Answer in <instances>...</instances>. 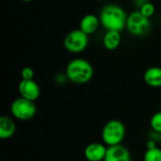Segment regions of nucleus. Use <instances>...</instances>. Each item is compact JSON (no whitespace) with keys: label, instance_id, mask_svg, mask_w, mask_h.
Instances as JSON below:
<instances>
[{"label":"nucleus","instance_id":"10","mask_svg":"<svg viewBox=\"0 0 161 161\" xmlns=\"http://www.w3.org/2000/svg\"><path fill=\"white\" fill-rule=\"evenodd\" d=\"M100 24V19L95 14H86L80 20L79 29L87 35H92L96 32Z\"/></svg>","mask_w":161,"mask_h":161},{"label":"nucleus","instance_id":"15","mask_svg":"<svg viewBox=\"0 0 161 161\" xmlns=\"http://www.w3.org/2000/svg\"><path fill=\"white\" fill-rule=\"evenodd\" d=\"M150 126L156 133L161 134V111L155 113L150 120Z\"/></svg>","mask_w":161,"mask_h":161},{"label":"nucleus","instance_id":"21","mask_svg":"<svg viewBox=\"0 0 161 161\" xmlns=\"http://www.w3.org/2000/svg\"><path fill=\"white\" fill-rule=\"evenodd\" d=\"M95 1H98V2H103V1H106V0H95Z\"/></svg>","mask_w":161,"mask_h":161},{"label":"nucleus","instance_id":"16","mask_svg":"<svg viewBox=\"0 0 161 161\" xmlns=\"http://www.w3.org/2000/svg\"><path fill=\"white\" fill-rule=\"evenodd\" d=\"M139 10L141 11L142 14H143L145 17H147V18L150 19L151 17L154 16V14L156 12V7H155V5L153 3L148 2L145 5H143Z\"/></svg>","mask_w":161,"mask_h":161},{"label":"nucleus","instance_id":"2","mask_svg":"<svg viewBox=\"0 0 161 161\" xmlns=\"http://www.w3.org/2000/svg\"><path fill=\"white\" fill-rule=\"evenodd\" d=\"M93 67L85 58H75L71 60L65 71L68 80L78 85L90 82L93 77Z\"/></svg>","mask_w":161,"mask_h":161},{"label":"nucleus","instance_id":"3","mask_svg":"<svg viewBox=\"0 0 161 161\" xmlns=\"http://www.w3.org/2000/svg\"><path fill=\"white\" fill-rule=\"evenodd\" d=\"M125 126L119 120H110L103 127L102 141L108 146L122 144L125 137Z\"/></svg>","mask_w":161,"mask_h":161},{"label":"nucleus","instance_id":"12","mask_svg":"<svg viewBox=\"0 0 161 161\" xmlns=\"http://www.w3.org/2000/svg\"><path fill=\"white\" fill-rule=\"evenodd\" d=\"M16 132V125L12 119L8 116L0 118V139L8 140Z\"/></svg>","mask_w":161,"mask_h":161},{"label":"nucleus","instance_id":"14","mask_svg":"<svg viewBox=\"0 0 161 161\" xmlns=\"http://www.w3.org/2000/svg\"><path fill=\"white\" fill-rule=\"evenodd\" d=\"M144 161H161V149L158 147L153 149H147L144 156Z\"/></svg>","mask_w":161,"mask_h":161},{"label":"nucleus","instance_id":"4","mask_svg":"<svg viewBox=\"0 0 161 161\" xmlns=\"http://www.w3.org/2000/svg\"><path fill=\"white\" fill-rule=\"evenodd\" d=\"M125 28L131 35L142 37L151 31L152 24L150 19L142 14L140 10H135L128 15Z\"/></svg>","mask_w":161,"mask_h":161},{"label":"nucleus","instance_id":"20","mask_svg":"<svg viewBox=\"0 0 161 161\" xmlns=\"http://www.w3.org/2000/svg\"><path fill=\"white\" fill-rule=\"evenodd\" d=\"M21 1H23V2H31L33 0H21Z\"/></svg>","mask_w":161,"mask_h":161},{"label":"nucleus","instance_id":"18","mask_svg":"<svg viewBox=\"0 0 161 161\" xmlns=\"http://www.w3.org/2000/svg\"><path fill=\"white\" fill-rule=\"evenodd\" d=\"M148 2H150L149 0H133V4L135 5V6H137L138 8H139V9L143 6V5H145L146 3H148Z\"/></svg>","mask_w":161,"mask_h":161},{"label":"nucleus","instance_id":"9","mask_svg":"<svg viewBox=\"0 0 161 161\" xmlns=\"http://www.w3.org/2000/svg\"><path fill=\"white\" fill-rule=\"evenodd\" d=\"M104 161H131L129 150L123 144L108 147Z\"/></svg>","mask_w":161,"mask_h":161},{"label":"nucleus","instance_id":"5","mask_svg":"<svg viewBox=\"0 0 161 161\" xmlns=\"http://www.w3.org/2000/svg\"><path fill=\"white\" fill-rule=\"evenodd\" d=\"M10 113L17 120L28 121L36 115L37 107L33 101H29L20 96L11 103Z\"/></svg>","mask_w":161,"mask_h":161},{"label":"nucleus","instance_id":"11","mask_svg":"<svg viewBox=\"0 0 161 161\" xmlns=\"http://www.w3.org/2000/svg\"><path fill=\"white\" fill-rule=\"evenodd\" d=\"M144 82L152 88H161V67L148 68L143 75Z\"/></svg>","mask_w":161,"mask_h":161},{"label":"nucleus","instance_id":"17","mask_svg":"<svg viewBox=\"0 0 161 161\" xmlns=\"http://www.w3.org/2000/svg\"><path fill=\"white\" fill-rule=\"evenodd\" d=\"M21 77L23 80H32L34 77V71L30 67H25L21 71Z\"/></svg>","mask_w":161,"mask_h":161},{"label":"nucleus","instance_id":"8","mask_svg":"<svg viewBox=\"0 0 161 161\" xmlns=\"http://www.w3.org/2000/svg\"><path fill=\"white\" fill-rule=\"evenodd\" d=\"M108 146L105 143L92 142L84 149V157L88 161H104Z\"/></svg>","mask_w":161,"mask_h":161},{"label":"nucleus","instance_id":"1","mask_svg":"<svg viewBox=\"0 0 161 161\" xmlns=\"http://www.w3.org/2000/svg\"><path fill=\"white\" fill-rule=\"evenodd\" d=\"M128 15L119 5L108 4L100 11L99 19L101 25L107 30L122 32L126 27Z\"/></svg>","mask_w":161,"mask_h":161},{"label":"nucleus","instance_id":"22","mask_svg":"<svg viewBox=\"0 0 161 161\" xmlns=\"http://www.w3.org/2000/svg\"><path fill=\"white\" fill-rule=\"evenodd\" d=\"M159 142H160V144H161V134H160V137H159Z\"/></svg>","mask_w":161,"mask_h":161},{"label":"nucleus","instance_id":"13","mask_svg":"<svg viewBox=\"0 0 161 161\" xmlns=\"http://www.w3.org/2000/svg\"><path fill=\"white\" fill-rule=\"evenodd\" d=\"M122 42L121 32L113 31V30H107L103 37V45L107 50L113 51L117 49Z\"/></svg>","mask_w":161,"mask_h":161},{"label":"nucleus","instance_id":"7","mask_svg":"<svg viewBox=\"0 0 161 161\" xmlns=\"http://www.w3.org/2000/svg\"><path fill=\"white\" fill-rule=\"evenodd\" d=\"M20 96L29 101L35 102L41 94V89L39 84L32 80H21L18 86Z\"/></svg>","mask_w":161,"mask_h":161},{"label":"nucleus","instance_id":"6","mask_svg":"<svg viewBox=\"0 0 161 161\" xmlns=\"http://www.w3.org/2000/svg\"><path fill=\"white\" fill-rule=\"evenodd\" d=\"M89 44V35L82 30L74 29L70 31L64 38L63 45L65 49L72 54H79L86 50Z\"/></svg>","mask_w":161,"mask_h":161},{"label":"nucleus","instance_id":"19","mask_svg":"<svg viewBox=\"0 0 161 161\" xmlns=\"http://www.w3.org/2000/svg\"><path fill=\"white\" fill-rule=\"evenodd\" d=\"M146 146H147V149H153V148H156V147H158V145H157V142L154 141V140H149L148 142H147V143H146Z\"/></svg>","mask_w":161,"mask_h":161}]
</instances>
